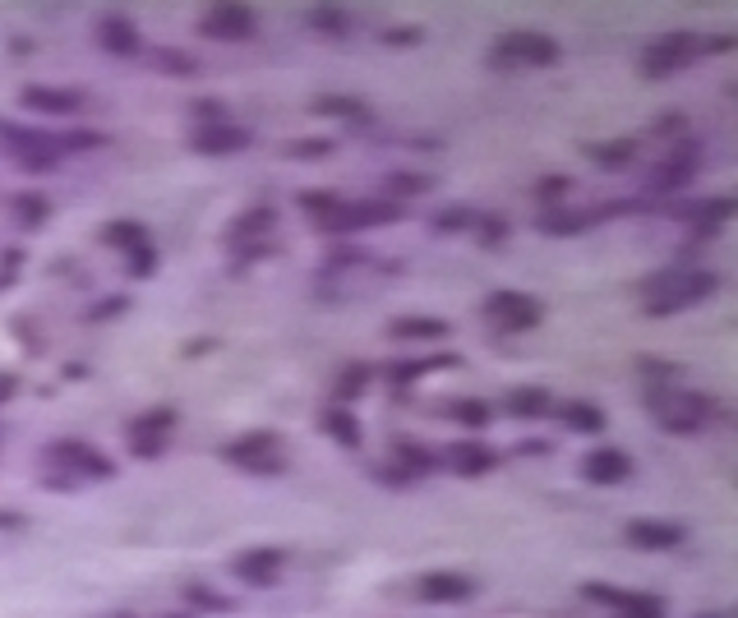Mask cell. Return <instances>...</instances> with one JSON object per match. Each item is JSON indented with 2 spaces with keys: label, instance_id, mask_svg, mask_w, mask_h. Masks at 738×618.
Returning a JSON list of instances; mask_svg holds the SVG:
<instances>
[{
  "label": "cell",
  "instance_id": "obj_1",
  "mask_svg": "<svg viewBox=\"0 0 738 618\" xmlns=\"http://www.w3.org/2000/svg\"><path fill=\"white\" fill-rule=\"evenodd\" d=\"M715 286H720V277L711 268H660V273L642 277L637 291H642L651 319H669V314H683V309L711 300Z\"/></svg>",
  "mask_w": 738,
  "mask_h": 618
},
{
  "label": "cell",
  "instance_id": "obj_2",
  "mask_svg": "<svg viewBox=\"0 0 738 618\" xmlns=\"http://www.w3.org/2000/svg\"><path fill=\"white\" fill-rule=\"evenodd\" d=\"M646 406L660 429L669 434H702L715 416V402L697 388H679V383H646Z\"/></svg>",
  "mask_w": 738,
  "mask_h": 618
},
{
  "label": "cell",
  "instance_id": "obj_3",
  "mask_svg": "<svg viewBox=\"0 0 738 618\" xmlns=\"http://www.w3.org/2000/svg\"><path fill=\"white\" fill-rule=\"evenodd\" d=\"M402 203L393 199H337L333 208L323 217H314V231L319 236H333V240H346V236H356V231H374V226H393L402 222Z\"/></svg>",
  "mask_w": 738,
  "mask_h": 618
},
{
  "label": "cell",
  "instance_id": "obj_4",
  "mask_svg": "<svg viewBox=\"0 0 738 618\" xmlns=\"http://www.w3.org/2000/svg\"><path fill=\"white\" fill-rule=\"evenodd\" d=\"M42 462H47L51 476H65L70 485H79V480H111V476H116V462H111L107 452H97L93 443H84V439L47 443Z\"/></svg>",
  "mask_w": 738,
  "mask_h": 618
},
{
  "label": "cell",
  "instance_id": "obj_5",
  "mask_svg": "<svg viewBox=\"0 0 738 618\" xmlns=\"http://www.w3.org/2000/svg\"><path fill=\"white\" fill-rule=\"evenodd\" d=\"M217 457H222L227 466H236V471H250V476H282L286 471L282 439H277L273 429H250V434L222 443Z\"/></svg>",
  "mask_w": 738,
  "mask_h": 618
},
{
  "label": "cell",
  "instance_id": "obj_6",
  "mask_svg": "<svg viewBox=\"0 0 738 618\" xmlns=\"http://www.w3.org/2000/svg\"><path fill=\"white\" fill-rule=\"evenodd\" d=\"M0 143L10 148V157L24 171H56L60 167V139L37 125H19V120H0Z\"/></svg>",
  "mask_w": 738,
  "mask_h": 618
},
{
  "label": "cell",
  "instance_id": "obj_7",
  "mask_svg": "<svg viewBox=\"0 0 738 618\" xmlns=\"http://www.w3.org/2000/svg\"><path fill=\"white\" fill-rule=\"evenodd\" d=\"M697 56H702V37L697 33H669V37H655L651 47L637 56V70H642V79H669V74L688 70Z\"/></svg>",
  "mask_w": 738,
  "mask_h": 618
},
{
  "label": "cell",
  "instance_id": "obj_8",
  "mask_svg": "<svg viewBox=\"0 0 738 618\" xmlns=\"http://www.w3.org/2000/svg\"><path fill=\"white\" fill-rule=\"evenodd\" d=\"M480 314L489 319V328H494V333L512 337V333L536 328V323L545 319V305H540L536 296H526V291H494V296H485Z\"/></svg>",
  "mask_w": 738,
  "mask_h": 618
},
{
  "label": "cell",
  "instance_id": "obj_9",
  "mask_svg": "<svg viewBox=\"0 0 738 618\" xmlns=\"http://www.w3.org/2000/svg\"><path fill=\"white\" fill-rule=\"evenodd\" d=\"M563 47L554 37L545 33H503L494 42V65H536V70H549V65H559Z\"/></svg>",
  "mask_w": 738,
  "mask_h": 618
},
{
  "label": "cell",
  "instance_id": "obj_10",
  "mask_svg": "<svg viewBox=\"0 0 738 618\" xmlns=\"http://www.w3.org/2000/svg\"><path fill=\"white\" fill-rule=\"evenodd\" d=\"M697 171H702V143L688 139L651 171V194H665V199H669V194L688 190L692 180H697Z\"/></svg>",
  "mask_w": 738,
  "mask_h": 618
},
{
  "label": "cell",
  "instance_id": "obj_11",
  "mask_svg": "<svg viewBox=\"0 0 738 618\" xmlns=\"http://www.w3.org/2000/svg\"><path fill=\"white\" fill-rule=\"evenodd\" d=\"M476 591H480L476 577H466L457 568H429L416 577V595L425 605H466Z\"/></svg>",
  "mask_w": 738,
  "mask_h": 618
},
{
  "label": "cell",
  "instance_id": "obj_12",
  "mask_svg": "<svg viewBox=\"0 0 738 618\" xmlns=\"http://www.w3.org/2000/svg\"><path fill=\"white\" fill-rule=\"evenodd\" d=\"M199 33L213 37V42H245V37L259 33V14L250 5H213L199 19Z\"/></svg>",
  "mask_w": 738,
  "mask_h": 618
},
{
  "label": "cell",
  "instance_id": "obj_13",
  "mask_svg": "<svg viewBox=\"0 0 738 618\" xmlns=\"http://www.w3.org/2000/svg\"><path fill=\"white\" fill-rule=\"evenodd\" d=\"M185 143L199 157H231V153H245L254 143V134L245 125H236V120H227V125H194Z\"/></svg>",
  "mask_w": 738,
  "mask_h": 618
},
{
  "label": "cell",
  "instance_id": "obj_14",
  "mask_svg": "<svg viewBox=\"0 0 738 618\" xmlns=\"http://www.w3.org/2000/svg\"><path fill=\"white\" fill-rule=\"evenodd\" d=\"M282 568H286V554L273 545L240 549L236 559H231V572H236L245 586H277L282 582Z\"/></svg>",
  "mask_w": 738,
  "mask_h": 618
},
{
  "label": "cell",
  "instance_id": "obj_15",
  "mask_svg": "<svg viewBox=\"0 0 738 618\" xmlns=\"http://www.w3.org/2000/svg\"><path fill=\"white\" fill-rule=\"evenodd\" d=\"M623 540L632 549H651V554H665V549H679L688 540L679 522H660V517H637V522L623 526Z\"/></svg>",
  "mask_w": 738,
  "mask_h": 618
},
{
  "label": "cell",
  "instance_id": "obj_16",
  "mask_svg": "<svg viewBox=\"0 0 738 618\" xmlns=\"http://www.w3.org/2000/svg\"><path fill=\"white\" fill-rule=\"evenodd\" d=\"M19 102H24L28 111H37V116H79V111H84V102H88V97L79 93V88L28 84L24 93H19Z\"/></svg>",
  "mask_w": 738,
  "mask_h": 618
},
{
  "label": "cell",
  "instance_id": "obj_17",
  "mask_svg": "<svg viewBox=\"0 0 738 618\" xmlns=\"http://www.w3.org/2000/svg\"><path fill=\"white\" fill-rule=\"evenodd\" d=\"M97 47L107 51V56L130 60V56H139V51H143V37H139V28H134L130 14L111 10V14L97 19Z\"/></svg>",
  "mask_w": 738,
  "mask_h": 618
},
{
  "label": "cell",
  "instance_id": "obj_18",
  "mask_svg": "<svg viewBox=\"0 0 738 618\" xmlns=\"http://www.w3.org/2000/svg\"><path fill=\"white\" fill-rule=\"evenodd\" d=\"M273 226H277V208H273V203H250V208H245V213L227 226V245H231V250H245V245H268Z\"/></svg>",
  "mask_w": 738,
  "mask_h": 618
},
{
  "label": "cell",
  "instance_id": "obj_19",
  "mask_svg": "<svg viewBox=\"0 0 738 618\" xmlns=\"http://www.w3.org/2000/svg\"><path fill=\"white\" fill-rule=\"evenodd\" d=\"M439 462L448 466L453 476L476 480V476H485V471H494V466H499V452L485 448L480 439H462V443H453L448 452H439Z\"/></svg>",
  "mask_w": 738,
  "mask_h": 618
},
{
  "label": "cell",
  "instance_id": "obj_20",
  "mask_svg": "<svg viewBox=\"0 0 738 618\" xmlns=\"http://www.w3.org/2000/svg\"><path fill=\"white\" fill-rule=\"evenodd\" d=\"M582 476L591 485H623L632 476V457L623 448H596V452H586Z\"/></svg>",
  "mask_w": 738,
  "mask_h": 618
},
{
  "label": "cell",
  "instance_id": "obj_21",
  "mask_svg": "<svg viewBox=\"0 0 738 618\" xmlns=\"http://www.w3.org/2000/svg\"><path fill=\"white\" fill-rule=\"evenodd\" d=\"M448 333H453V323L448 319H425V314H402V319L388 323V337H393V342H406V346L443 342Z\"/></svg>",
  "mask_w": 738,
  "mask_h": 618
},
{
  "label": "cell",
  "instance_id": "obj_22",
  "mask_svg": "<svg viewBox=\"0 0 738 618\" xmlns=\"http://www.w3.org/2000/svg\"><path fill=\"white\" fill-rule=\"evenodd\" d=\"M319 429L333 443H342L346 452H360V448H365V429H360V420L351 416L346 406H323V411H319Z\"/></svg>",
  "mask_w": 738,
  "mask_h": 618
},
{
  "label": "cell",
  "instance_id": "obj_23",
  "mask_svg": "<svg viewBox=\"0 0 738 618\" xmlns=\"http://www.w3.org/2000/svg\"><path fill=\"white\" fill-rule=\"evenodd\" d=\"M310 111H314V116L346 120V125H365V120H369L365 102H360V97H346V93H319V97H310Z\"/></svg>",
  "mask_w": 738,
  "mask_h": 618
},
{
  "label": "cell",
  "instance_id": "obj_24",
  "mask_svg": "<svg viewBox=\"0 0 738 618\" xmlns=\"http://www.w3.org/2000/svg\"><path fill=\"white\" fill-rule=\"evenodd\" d=\"M388 462H397L406 471L411 480H420V476H429V471H439V452H429V448H420V443H411V439H393V457Z\"/></svg>",
  "mask_w": 738,
  "mask_h": 618
},
{
  "label": "cell",
  "instance_id": "obj_25",
  "mask_svg": "<svg viewBox=\"0 0 738 618\" xmlns=\"http://www.w3.org/2000/svg\"><path fill=\"white\" fill-rule=\"evenodd\" d=\"M508 411L517 420H545L549 411H554V393H549V388H540V383H526V388L508 393Z\"/></svg>",
  "mask_w": 738,
  "mask_h": 618
},
{
  "label": "cell",
  "instance_id": "obj_26",
  "mask_svg": "<svg viewBox=\"0 0 738 618\" xmlns=\"http://www.w3.org/2000/svg\"><path fill=\"white\" fill-rule=\"evenodd\" d=\"M453 365H457L453 351H434V356H425V360H393V365H388V379L416 383V379H425V374H434V369H453Z\"/></svg>",
  "mask_w": 738,
  "mask_h": 618
},
{
  "label": "cell",
  "instance_id": "obj_27",
  "mask_svg": "<svg viewBox=\"0 0 738 618\" xmlns=\"http://www.w3.org/2000/svg\"><path fill=\"white\" fill-rule=\"evenodd\" d=\"M586 153H591V162H596L600 171H628L632 162H637V143L632 139H609V143H591Z\"/></svg>",
  "mask_w": 738,
  "mask_h": 618
},
{
  "label": "cell",
  "instance_id": "obj_28",
  "mask_svg": "<svg viewBox=\"0 0 738 618\" xmlns=\"http://www.w3.org/2000/svg\"><path fill=\"white\" fill-rule=\"evenodd\" d=\"M559 420L572 429V434H600V429L609 425L605 411H600L596 402H563L559 406Z\"/></svg>",
  "mask_w": 738,
  "mask_h": 618
},
{
  "label": "cell",
  "instance_id": "obj_29",
  "mask_svg": "<svg viewBox=\"0 0 738 618\" xmlns=\"http://www.w3.org/2000/svg\"><path fill=\"white\" fill-rule=\"evenodd\" d=\"M97 240L111 245V250H120V254H130V250H139L143 240H153V236H148V226H143V222H130V217H125V222H107V226H102Z\"/></svg>",
  "mask_w": 738,
  "mask_h": 618
},
{
  "label": "cell",
  "instance_id": "obj_30",
  "mask_svg": "<svg viewBox=\"0 0 738 618\" xmlns=\"http://www.w3.org/2000/svg\"><path fill=\"white\" fill-rule=\"evenodd\" d=\"M443 416L453 420V425H462V429L494 425V411H489V402H480V397H457V402L443 406Z\"/></svg>",
  "mask_w": 738,
  "mask_h": 618
},
{
  "label": "cell",
  "instance_id": "obj_31",
  "mask_svg": "<svg viewBox=\"0 0 738 618\" xmlns=\"http://www.w3.org/2000/svg\"><path fill=\"white\" fill-rule=\"evenodd\" d=\"M171 429H176V411L171 406H153V411L130 420V439H167Z\"/></svg>",
  "mask_w": 738,
  "mask_h": 618
},
{
  "label": "cell",
  "instance_id": "obj_32",
  "mask_svg": "<svg viewBox=\"0 0 738 618\" xmlns=\"http://www.w3.org/2000/svg\"><path fill=\"white\" fill-rule=\"evenodd\" d=\"M185 605H194V609H203V614H231L236 609V600L231 595H222V591H213V586H203V582H185Z\"/></svg>",
  "mask_w": 738,
  "mask_h": 618
},
{
  "label": "cell",
  "instance_id": "obj_33",
  "mask_svg": "<svg viewBox=\"0 0 738 618\" xmlns=\"http://www.w3.org/2000/svg\"><path fill=\"white\" fill-rule=\"evenodd\" d=\"M439 185L434 176H425V171H393L388 176V199L402 203V199H416V194H429Z\"/></svg>",
  "mask_w": 738,
  "mask_h": 618
},
{
  "label": "cell",
  "instance_id": "obj_34",
  "mask_svg": "<svg viewBox=\"0 0 738 618\" xmlns=\"http://www.w3.org/2000/svg\"><path fill=\"white\" fill-rule=\"evenodd\" d=\"M10 208H14V222L24 226V231H37V226L51 217V203L42 199V194H14Z\"/></svg>",
  "mask_w": 738,
  "mask_h": 618
},
{
  "label": "cell",
  "instance_id": "obj_35",
  "mask_svg": "<svg viewBox=\"0 0 738 618\" xmlns=\"http://www.w3.org/2000/svg\"><path fill=\"white\" fill-rule=\"evenodd\" d=\"M369 374H374V369L360 365V360H356V365H346L342 374H337V383H333V402H356V397L369 388Z\"/></svg>",
  "mask_w": 738,
  "mask_h": 618
},
{
  "label": "cell",
  "instance_id": "obj_36",
  "mask_svg": "<svg viewBox=\"0 0 738 618\" xmlns=\"http://www.w3.org/2000/svg\"><path fill=\"white\" fill-rule=\"evenodd\" d=\"M148 60H153L162 74H176V79H190V74H199V60L185 56V51H176V47H153V51H148Z\"/></svg>",
  "mask_w": 738,
  "mask_h": 618
},
{
  "label": "cell",
  "instance_id": "obj_37",
  "mask_svg": "<svg viewBox=\"0 0 738 618\" xmlns=\"http://www.w3.org/2000/svg\"><path fill=\"white\" fill-rule=\"evenodd\" d=\"M305 19H310V28H314V33H323V37H346V28H351V14L333 10V5H314Z\"/></svg>",
  "mask_w": 738,
  "mask_h": 618
},
{
  "label": "cell",
  "instance_id": "obj_38",
  "mask_svg": "<svg viewBox=\"0 0 738 618\" xmlns=\"http://www.w3.org/2000/svg\"><path fill=\"white\" fill-rule=\"evenodd\" d=\"M632 595H637V591H619V586H605V582H586L582 586V600H596V605L614 609V614L632 605Z\"/></svg>",
  "mask_w": 738,
  "mask_h": 618
},
{
  "label": "cell",
  "instance_id": "obj_39",
  "mask_svg": "<svg viewBox=\"0 0 738 618\" xmlns=\"http://www.w3.org/2000/svg\"><path fill=\"white\" fill-rule=\"evenodd\" d=\"M614 618H669V605L660 600V595L637 591V595H632V605H628V609H619Z\"/></svg>",
  "mask_w": 738,
  "mask_h": 618
},
{
  "label": "cell",
  "instance_id": "obj_40",
  "mask_svg": "<svg viewBox=\"0 0 738 618\" xmlns=\"http://www.w3.org/2000/svg\"><path fill=\"white\" fill-rule=\"evenodd\" d=\"M125 273L139 277V282H143V277H153V273H157V245H153V240H143L139 250L125 254Z\"/></svg>",
  "mask_w": 738,
  "mask_h": 618
},
{
  "label": "cell",
  "instance_id": "obj_41",
  "mask_svg": "<svg viewBox=\"0 0 738 618\" xmlns=\"http://www.w3.org/2000/svg\"><path fill=\"white\" fill-rule=\"evenodd\" d=\"M572 194V180L568 176H540L536 180V199L545 203V208H559V203H568Z\"/></svg>",
  "mask_w": 738,
  "mask_h": 618
},
{
  "label": "cell",
  "instance_id": "obj_42",
  "mask_svg": "<svg viewBox=\"0 0 738 618\" xmlns=\"http://www.w3.org/2000/svg\"><path fill=\"white\" fill-rule=\"evenodd\" d=\"M471 231H476V240H480V245H503V236H508V217L476 213V222H471Z\"/></svg>",
  "mask_w": 738,
  "mask_h": 618
},
{
  "label": "cell",
  "instance_id": "obj_43",
  "mask_svg": "<svg viewBox=\"0 0 738 618\" xmlns=\"http://www.w3.org/2000/svg\"><path fill=\"white\" fill-rule=\"evenodd\" d=\"M190 120H194V125H227L231 111L222 107V102H213V97H194V102H190Z\"/></svg>",
  "mask_w": 738,
  "mask_h": 618
},
{
  "label": "cell",
  "instance_id": "obj_44",
  "mask_svg": "<svg viewBox=\"0 0 738 618\" xmlns=\"http://www.w3.org/2000/svg\"><path fill=\"white\" fill-rule=\"evenodd\" d=\"M282 157H296V162H310V157H333V139H291L282 148Z\"/></svg>",
  "mask_w": 738,
  "mask_h": 618
},
{
  "label": "cell",
  "instance_id": "obj_45",
  "mask_svg": "<svg viewBox=\"0 0 738 618\" xmlns=\"http://www.w3.org/2000/svg\"><path fill=\"white\" fill-rule=\"evenodd\" d=\"M471 222H476L471 208H453V213H434V217H429V226L443 231V236H448V231H462V226H471Z\"/></svg>",
  "mask_w": 738,
  "mask_h": 618
},
{
  "label": "cell",
  "instance_id": "obj_46",
  "mask_svg": "<svg viewBox=\"0 0 738 618\" xmlns=\"http://www.w3.org/2000/svg\"><path fill=\"white\" fill-rule=\"evenodd\" d=\"M130 309V300L125 296H111V300H97L93 309H88V323H102V319H116V314H125Z\"/></svg>",
  "mask_w": 738,
  "mask_h": 618
},
{
  "label": "cell",
  "instance_id": "obj_47",
  "mask_svg": "<svg viewBox=\"0 0 738 618\" xmlns=\"http://www.w3.org/2000/svg\"><path fill=\"white\" fill-rule=\"evenodd\" d=\"M683 125H688V116L683 111H669V116H655V125H651V134H660V139H674V134H683Z\"/></svg>",
  "mask_w": 738,
  "mask_h": 618
},
{
  "label": "cell",
  "instance_id": "obj_48",
  "mask_svg": "<svg viewBox=\"0 0 738 618\" xmlns=\"http://www.w3.org/2000/svg\"><path fill=\"white\" fill-rule=\"evenodd\" d=\"M369 476L379 480V485H393V489H406V485H411V476H406V471H402L397 462H393V466H374Z\"/></svg>",
  "mask_w": 738,
  "mask_h": 618
},
{
  "label": "cell",
  "instance_id": "obj_49",
  "mask_svg": "<svg viewBox=\"0 0 738 618\" xmlns=\"http://www.w3.org/2000/svg\"><path fill=\"white\" fill-rule=\"evenodd\" d=\"M383 42H388V47H420V42H425V33H420V28H388V33H383Z\"/></svg>",
  "mask_w": 738,
  "mask_h": 618
},
{
  "label": "cell",
  "instance_id": "obj_50",
  "mask_svg": "<svg viewBox=\"0 0 738 618\" xmlns=\"http://www.w3.org/2000/svg\"><path fill=\"white\" fill-rule=\"evenodd\" d=\"M162 448H167V439H130V452L139 457V462H157Z\"/></svg>",
  "mask_w": 738,
  "mask_h": 618
},
{
  "label": "cell",
  "instance_id": "obj_51",
  "mask_svg": "<svg viewBox=\"0 0 738 618\" xmlns=\"http://www.w3.org/2000/svg\"><path fill=\"white\" fill-rule=\"evenodd\" d=\"M97 143H102V134L74 130V134H65V139H60V148H97Z\"/></svg>",
  "mask_w": 738,
  "mask_h": 618
},
{
  "label": "cell",
  "instance_id": "obj_52",
  "mask_svg": "<svg viewBox=\"0 0 738 618\" xmlns=\"http://www.w3.org/2000/svg\"><path fill=\"white\" fill-rule=\"evenodd\" d=\"M0 531H28L24 512H0Z\"/></svg>",
  "mask_w": 738,
  "mask_h": 618
},
{
  "label": "cell",
  "instance_id": "obj_53",
  "mask_svg": "<svg viewBox=\"0 0 738 618\" xmlns=\"http://www.w3.org/2000/svg\"><path fill=\"white\" fill-rule=\"evenodd\" d=\"M208 346H213V342H208V337H199V342H190V346H185V351H190V356H203Z\"/></svg>",
  "mask_w": 738,
  "mask_h": 618
},
{
  "label": "cell",
  "instance_id": "obj_54",
  "mask_svg": "<svg viewBox=\"0 0 738 618\" xmlns=\"http://www.w3.org/2000/svg\"><path fill=\"white\" fill-rule=\"evenodd\" d=\"M14 393V374H5V379H0V397H10Z\"/></svg>",
  "mask_w": 738,
  "mask_h": 618
},
{
  "label": "cell",
  "instance_id": "obj_55",
  "mask_svg": "<svg viewBox=\"0 0 738 618\" xmlns=\"http://www.w3.org/2000/svg\"><path fill=\"white\" fill-rule=\"evenodd\" d=\"M107 618H134V614H130V609H116V614H107Z\"/></svg>",
  "mask_w": 738,
  "mask_h": 618
},
{
  "label": "cell",
  "instance_id": "obj_56",
  "mask_svg": "<svg viewBox=\"0 0 738 618\" xmlns=\"http://www.w3.org/2000/svg\"><path fill=\"white\" fill-rule=\"evenodd\" d=\"M697 618H725V614H697Z\"/></svg>",
  "mask_w": 738,
  "mask_h": 618
},
{
  "label": "cell",
  "instance_id": "obj_57",
  "mask_svg": "<svg viewBox=\"0 0 738 618\" xmlns=\"http://www.w3.org/2000/svg\"><path fill=\"white\" fill-rule=\"evenodd\" d=\"M167 618H190V614H167Z\"/></svg>",
  "mask_w": 738,
  "mask_h": 618
}]
</instances>
